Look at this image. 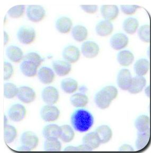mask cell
<instances>
[{"label": "cell", "instance_id": "cell-1", "mask_svg": "<svg viewBox=\"0 0 151 153\" xmlns=\"http://www.w3.org/2000/svg\"><path fill=\"white\" fill-rule=\"evenodd\" d=\"M71 123L73 128L77 131H88L94 124V117L89 111L80 109L73 113L71 117Z\"/></svg>", "mask_w": 151, "mask_h": 153}, {"label": "cell", "instance_id": "cell-2", "mask_svg": "<svg viewBox=\"0 0 151 153\" xmlns=\"http://www.w3.org/2000/svg\"><path fill=\"white\" fill-rule=\"evenodd\" d=\"M117 89L113 86L105 87L96 94L94 102L96 105L101 109H106L110 105L111 102L118 95Z\"/></svg>", "mask_w": 151, "mask_h": 153}, {"label": "cell", "instance_id": "cell-3", "mask_svg": "<svg viewBox=\"0 0 151 153\" xmlns=\"http://www.w3.org/2000/svg\"><path fill=\"white\" fill-rule=\"evenodd\" d=\"M17 37L20 43L28 45L35 39L36 32L31 27L24 26L20 28L17 33Z\"/></svg>", "mask_w": 151, "mask_h": 153}, {"label": "cell", "instance_id": "cell-4", "mask_svg": "<svg viewBox=\"0 0 151 153\" xmlns=\"http://www.w3.org/2000/svg\"><path fill=\"white\" fill-rule=\"evenodd\" d=\"M27 16L28 18L34 22H41L46 15L44 8L39 5H29L26 11Z\"/></svg>", "mask_w": 151, "mask_h": 153}, {"label": "cell", "instance_id": "cell-5", "mask_svg": "<svg viewBox=\"0 0 151 153\" xmlns=\"http://www.w3.org/2000/svg\"><path fill=\"white\" fill-rule=\"evenodd\" d=\"M132 79L133 77L129 70L127 69L120 70L117 77L118 86L123 91H128L132 84Z\"/></svg>", "mask_w": 151, "mask_h": 153}, {"label": "cell", "instance_id": "cell-6", "mask_svg": "<svg viewBox=\"0 0 151 153\" xmlns=\"http://www.w3.org/2000/svg\"><path fill=\"white\" fill-rule=\"evenodd\" d=\"M60 114V110L53 105H46L41 109V117L46 122L55 121L58 119Z\"/></svg>", "mask_w": 151, "mask_h": 153}, {"label": "cell", "instance_id": "cell-7", "mask_svg": "<svg viewBox=\"0 0 151 153\" xmlns=\"http://www.w3.org/2000/svg\"><path fill=\"white\" fill-rule=\"evenodd\" d=\"M151 143V133L148 131L138 132L137 138L136 141V147L139 153L143 152L149 148Z\"/></svg>", "mask_w": 151, "mask_h": 153}, {"label": "cell", "instance_id": "cell-8", "mask_svg": "<svg viewBox=\"0 0 151 153\" xmlns=\"http://www.w3.org/2000/svg\"><path fill=\"white\" fill-rule=\"evenodd\" d=\"M41 97L43 102L47 105H53L57 102L59 99V93L54 87L48 86L43 89Z\"/></svg>", "mask_w": 151, "mask_h": 153}, {"label": "cell", "instance_id": "cell-9", "mask_svg": "<svg viewBox=\"0 0 151 153\" xmlns=\"http://www.w3.org/2000/svg\"><path fill=\"white\" fill-rule=\"evenodd\" d=\"M17 97L23 103H30L36 98V93L34 89L28 86H21L18 88Z\"/></svg>", "mask_w": 151, "mask_h": 153}, {"label": "cell", "instance_id": "cell-10", "mask_svg": "<svg viewBox=\"0 0 151 153\" xmlns=\"http://www.w3.org/2000/svg\"><path fill=\"white\" fill-rule=\"evenodd\" d=\"M129 43V38L123 33H115L110 38V44L111 48L115 50H122L126 48Z\"/></svg>", "mask_w": 151, "mask_h": 153}, {"label": "cell", "instance_id": "cell-11", "mask_svg": "<svg viewBox=\"0 0 151 153\" xmlns=\"http://www.w3.org/2000/svg\"><path fill=\"white\" fill-rule=\"evenodd\" d=\"M99 51V46L94 41H86L82 45V53L87 58L96 57L98 54Z\"/></svg>", "mask_w": 151, "mask_h": 153}, {"label": "cell", "instance_id": "cell-12", "mask_svg": "<svg viewBox=\"0 0 151 153\" xmlns=\"http://www.w3.org/2000/svg\"><path fill=\"white\" fill-rule=\"evenodd\" d=\"M26 110L24 105L16 104L12 105L9 111V117L14 122H19L24 119Z\"/></svg>", "mask_w": 151, "mask_h": 153}, {"label": "cell", "instance_id": "cell-13", "mask_svg": "<svg viewBox=\"0 0 151 153\" xmlns=\"http://www.w3.org/2000/svg\"><path fill=\"white\" fill-rule=\"evenodd\" d=\"M22 146L33 149L38 144L39 139L36 134L31 131H27L22 134L21 138Z\"/></svg>", "mask_w": 151, "mask_h": 153}, {"label": "cell", "instance_id": "cell-14", "mask_svg": "<svg viewBox=\"0 0 151 153\" xmlns=\"http://www.w3.org/2000/svg\"><path fill=\"white\" fill-rule=\"evenodd\" d=\"M63 56L66 61L70 63L77 62L80 56L79 49L75 46H68L63 50Z\"/></svg>", "mask_w": 151, "mask_h": 153}, {"label": "cell", "instance_id": "cell-15", "mask_svg": "<svg viewBox=\"0 0 151 153\" xmlns=\"http://www.w3.org/2000/svg\"><path fill=\"white\" fill-rule=\"evenodd\" d=\"M101 13L106 20L110 21L115 19L119 14V9L116 5H103L101 6Z\"/></svg>", "mask_w": 151, "mask_h": 153}, {"label": "cell", "instance_id": "cell-16", "mask_svg": "<svg viewBox=\"0 0 151 153\" xmlns=\"http://www.w3.org/2000/svg\"><path fill=\"white\" fill-rule=\"evenodd\" d=\"M53 67L54 71L59 76H66L71 70V65L65 61L56 60L53 62Z\"/></svg>", "mask_w": 151, "mask_h": 153}, {"label": "cell", "instance_id": "cell-17", "mask_svg": "<svg viewBox=\"0 0 151 153\" xmlns=\"http://www.w3.org/2000/svg\"><path fill=\"white\" fill-rule=\"evenodd\" d=\"M113 30L111 22L106 20H102L96 25V31L99 36L105 37L110 35Z\"/></svg>", "mask_w": 151, "mask_h": 153}, {"label": "cell", "instance_id": "cell-18", "mask_svg": "<svg viewBox=\"0 0 151 153\" xmlns=\"http://www.w3.org/2000/svg\"><path fill=\"white\" fill-rule=\"evenodd\" d=\"M146 84V80L144 76H136L133 77L132 84L128 90L132 94H137L141 93Z\"/></svg>", "mask_w": 151, "mask_h": 153}, {"label": "cell", "instance_id": "cell-19", "mask_svg": "<svg viewBox=\"0 0 151 153\" xmlns=\"http://www.w3.org/2000/svg\"><path fill=\"white\" fill-rule=\"evenodd\" d=\"M38 77L41 83L49 84L54 80L55 74L52 69L48 67H43L39 70Z\"/></svg>", "mask_w": 151, "mask_h": 153}, {"label": "cell", "instance_id": "cell-20", "mask_svg": "<svg viewBox=\"0 0 151 153\" xmlns=\"http://www.w3.org/2000/svg\"><path fill=\"white\" fill-rule=\"evenodd\" d=\"M6 54L10 61L18 63L24 59V54L21 48L15 45L9 46L6 50Z\"/></svg>", "mask_w": 151, "mask_h": 153}, {"label": "cell", "instance_id": "cell-21", "mask_svg": "<svg viewBox=\"0 0 151 153\" xmlns=\"http://www.w3.org/2000/svg\"><path fill=\"white\" fill-rule=\"evenodd\" d=\"M117 60L122 66L128 67L134 62V55L130 51H122L118 53Z\"/></svg>", "mask_w": 151, "mask_h": 153}, {"label": "cell", "instance_id": "cell-22", "mask_svg": "<svg viewBox=\"0 0 151 153\" xmlns=\"http://www.w3.org/2000/svg\"><path fill=\"white\" fill-rule=\"evenodd\" d=\"M96 132L100 140L101 143H108L113 136V132L111 129L110 127L106 125H102L98 127Z\"/></svg>", "mask_w": 151, "mask_h": 153}, {"label": "cell", "instance_id": "cell-23", "mask_svg": "<svg viewBox=\"0 0 151 153\" xmlns=\"http://www.w3.org/2000/svg\"><path fill=\"white\" fill-rule=\"evenodd\" d=\"M150 63L146 59H140L135 63L134 69L137 76H143L149 71Z\"/></svg>", "mask_w": 151, "mask_h": 153}, {"label": "cell", "instance_id": "cell-24", "mask_svg": "<svg viewBox=\"0 0 151 153\" xmlns=\"http://www.w3.org/2000/svg\"><path fill=\"white\" fill-rule=\"evenodd\" d=\"M72 21L71 19L66 17H60L56 22V28L60 33H66L72 28Z\"/></svg>", "mask_w": 151, "mask_h": 153}, {"label": "cell", "instance_id": "cell-25", "mask_svg": "<svg viewBox=\"0 0 151 153\" xmlns=\"http://www.w3.org/2000/svg\"><path fill=\"white\" fill-rule=\"evenodd\" d=\"M21 71L25 76L33 77L37 73L38 67L33 63L24 60L20 66Z\"/></svg>", "mask_w": 151, "mask_h": 153}, {"label": "cell", "instance_id": "cell-26", "mask_svg": "<svg viewBox=\"0 0 151 153\" xmlns=\"http://www.w3.org/2000/svg\"><path fill=\"white\" fill-rule=\"evenodd\" d=\"M43 136L47 139H57L60 138V127L55 124H48L43 129Z\"/></svg>", "mask_w": 151, "mask_h": 153}, {"label": "cell", "instance_id": "cell-27", "mask_svg": "<svg viewBox=\"0 0 151 153\" xmlns=\"http://www.w3.org/2000/svg\"><path fill=\"white\" fill-rule=\"evenodd\" d=\"M82 141L83 145L92 149L98 148L101 143L100 140L97 134L94 132L86 134L83 137Z\"/></svg>", "mask_w": 151, "mask_h": 153}, {"label": "cell", "instance_id": "cell-28", "mask_svg": "<svg viewBox=\"0 0 151 153\" xmlns=\"http://www.w3.org/2000/svg\"><path fill=\"white\" fill-rule=\"evenodd\" d=\"M139 27V22L135 18H128L122 24V27L126 33L133 35L136 32Z\"/></svg>", "mask_w": 151, "mask_h": 153}, {"label": "cell", "instance_id": "cell-29", "mask_svg": "<svg viewBox=\"0 0 151 153\" xmlns=\"http://www.w3.org/2000/svg\"><path fill=\"white\" fill-rule=\"evenodd\" d=\"M135 125L138 132H144L150 130V119L145 115H141L137 118Z\"/></svg>", "mask_w": 151, "mask_h": 153}, {"label": "cell", "instance_id": "cell-30", "mask_svg": "<svg viewBox=\"0 0 151 153\" xmlns=\"http://www.w3.org/2000/svg\"><path fill=\"white\" fill-rule=\"evenodd\" d=\"M88 31L87 29L82 25H77L72 30V35L77 42H83L88 37Z\"/></svg>", "mask_w": 151, "mask_h": 153}, {"label": "cell", "instance_id": "cell-31", "mask_svg": "<svg viewBox=\"0 0 151 153\" xmlns=\"http://www.w3.org/2000/svg\"><path fill=\"white\" fill-rule=\"evenodd\" d=\"M71 103L76 108H83L88 103V96L83 93H76L73 95L70 98Z\"/></svg>", "mask_w": 151, "mask_h": 153}, {"label": "cell", "instance_id": "cell-32", "mask_svg": "<svg viewBox=\"0 0 151 153\" xmlns=\"http://www.w3.org/2000/svg\"><path fill=\"white\" fill-rule=\"evenodd\" d=\"M60 86L63 91L65 93L72 94L77 91L78 87V83L75 79L68 78L63 80Z\"/></svg>", "mask_w": 151, "mask_h": 153}, {"label": "cell", "instance_id": "cell-33", "mask_svg": "<svg viewBox=\"0 0 151 153\" xmlns=\"http://www.w3.org/2000/svg\"><path fill=\"white\" fill-rule=\"evenodd\" d=\"M75 136L74 131L69 125H63L60 127V140L64 143L72 141Z\"/></svg>", "mask_w": 151, "mask_h": 153}, {"label": "cell", "instance_id": "cell-34", "mask_svg": "<svg viewBox=\"0 0 151 153\" xmlns=\"http://www.w3.org/2000/svg\"><path fill=\"white\" fill-rule=\"evenodd\" d=\"M61 148L62 145L57 139H47L44 143V149L47 152H57Z\"/></svg>", "mask_w": 151, "mask_h": 153}, {"label": "cell", "instance_id": "cell-35", "mask_svg": "<svg viewBox=\"0 0 151 153\" xmlns=\"http://www.w3.org/2000/svg\"><path fill=\"white\" fill-rule=\"evenodd\" d=\"M138 36L144 43H150L151 38V27L149 25H144L138 30Z\"/></svg>", "mask_w": 151, "mask_h": 153}, {"label": "cell", "instance_id": "cell-36", "mask_svg": "<svg viewBox=\"0 0 151 153\" xmlns=\"http://www.w3.org/2000/svg\"><path fill=\"white\" fill-rule=\"evenodd\" d=\"M17 132L15 127L7 125L4 128V138L7 143H11L17 137Z\"/></svg>", "mask_w": 151, "mask_h": 153}, {"label": "cell", "instance_id": "cell-37", "mask_svg": "<svg viewBox=\"0 0 151 153\" xmlns=\"http://www.w3.org/2000/svg\"><path fill=\"white\" fill-rule=\"evenodd\" d=\"M18 89L15 84L8 82L4 85V95L5 98L11 99L17 95Z\"/></svg>", "mask_w": 151, "mask_h": 153}, {"label": "cell", "instance_id": "cell-38", "mask_svg": "<svg viewBox=\"0 0 151 153\" xmlns=\"http://www.w3.org/2000/svg\"><path fill=\"white\" fill-rule=\"evenodd\" d=\"M24 60L32 62L38 67L43 61V59L40 55L36 52H29L24 57Z\"/></svg>", "mask_w": 151, "mask_h": 153}, {"label": "cell", "instance_id": "cell-39", "mask_svg": "<svg viewBox=\"0 0 151 153\" xmlns=\"http://www.w3.org/2000/svg\"><path fill=\"white\" fill-rule=\"evenodd\" d=\"M25 6L24 5H16L8 10L7 13L12 18H18L22 16L24 12Z\"/></svg>", "mask_w": 151, "mask_h": 153}, {"label": "cell", "instance_id": "cell-40", "mask_svg": "<svg viewBox=\"0 0 151 153\" xmlns=\"http://www.w3.org/2000/svg\"><path fill=\"white\" fill-rule=\"evenodd\" d=\"M120 8L124 14L132 15L136 12L137 10L141 8V7L137 5H122Z\"/></svg>", "mask_w": 151, "mask_h": 153}, {"label": "cell", "instance_id": "cell-41", "mask_svg": "<svg viewBox=\"0 0 151 153\" xmlns=\"http://www.w3.org/2000/svg\"><path fill=\"white\" fill-rule=\"evenodd\" d=\"M13 74V68L11 64L8 62L4 63V79L7 80L10 79Z\"/></svg>", "mask_w": 151, "mask_h": 153}, {"label": "cell", "instance_id": "cell-42", "mask_svg": "<svg viewBox=\"0 0 151 153\" xmlns=\"http://www.w3.org/2000/svg\"><path fill=\"white\" fill-rule=\"evenodd\" d=\"M81 7L85 12L90 14H94L98 9V7L96 5H81Z\"/></svg>", "mask_w": 151, "mask_h": 153}, {"label": "cell", "instance_id": "cell-43", "mask_svg": "<svg viewBox=\"0 0 151 153\" xmlns=\"http://www.w3.org/2000/svg\"><path fill=\"white\" fill-rule=\"evenodd\" d=\"M119 153H135V151L132 146L125 144L119 148Z\"/></svg>", "mask_w": 151, "mask_h": 153}, {"label": "cell", "instance_id": "cell-44", "mask_svg": "<svg viewBox=\"0 0 151 153\" xmlns=\"http://www.w3.org/2000/svg\"><path fill=\"white\" fill-rule=\"evenodd\" d=\"M77 153H92L93 149L89 148L88 147L82 145L77 147Z\"/></svg>", "mask_w": 151, "mask_h": 153}, {"label": "cell", "instance_id": "cell-45", "mask_svg": "<svg viewBox=\"0 0 151 153\" xmlns=\"http://www.w3.org/2000/svg\"><path fill=\"white\" fill-rule=\"evenodd\" d=\"M63 153H77V148L74 146H68L64 149Z\"/></svg>", "mask_w": 151, "mask_h": 153}, {"label": "cell", "instance_id": "cell-46", "mask_svg": "<svg viewBox=\"0 0 151 153\" xmlns=\"http://www.w3.org/2000/svg\"><path fill=\"white\" fill-rule=\"evenodd\" d=\"M15 153H31V149L22 146L17 149Z\"/></svg>", "mask_w": 151, "mask_h": 153}, {"label": "cell", "instance_id": "cell-47", "mask_svg": "<svg viewBox=\"0 0 151 153\" xmlns=\"http://www.w3.org/2000/svg\"><path fill=\"white\" fill-rule=\"evenodd\" d=\"M145 92L146 94V95L148 97H151V87L150 86H148L145 90Z\"/></svg>", "mask_w": 151, "mask_h": 153}, {"label": "cell", "instance_id": "cell-48", "mask_svg": "<svg viewBox=\"0 0 151 153\" xmlns=\"http://www.w3.org/2000/svg\"><path fill=\"white\" fill-rule=\"evenodd\" d=\"M9 40V36L6 31H4V44L6 45Z\"/></svg>", "mask_w": 151, "mask_h": 153}, {"label": "cell", "instance_id": "cell-49", "mask_svg": "<svg viewBox=\"0 0 151 153\" xmlns=\"http://www.w3.org/2000/svg\"><path fill=\"white\" fill-rule=\"evenodd\" d=\"M80 91L81 92V93L84 94L88 91V88L85 86H82L80 87Z\"/></svg>", "mask_w": 151, "mask_h": 153}, {"label": "cell", "instance_id": "cell-50", "mask_svg": "<svg viewBox=\"0 0 151 153\" xmlns=\"http://www.w3.org/2000/svg\"><path fill=\"white\" fill-rule=\"evenodd\" d=\"M4 126H5L7 125V119L6 115H4Z\"/></svg>", "mask_w": 151, "mask_h": 153}]
</instances>
